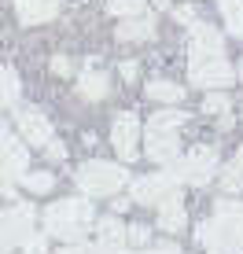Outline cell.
<instances>
[{
	"label": "cell",
	"instance_id": "cell-14",
	"mask_svg": "<svg viewBox=\"0 0 243 254\" xmlns=\"http://www.w3.org/2000/svg\"><path fill=\"white\" fill-rule=\"evenodd\" d=\"M155 37V15H133L118 26V41L122 45H140V41H151Z\"/></svg>",
	"mask_w": 243,
	"mask_h": 254
},
{
	"label": "cell",
	"instance_id": "cell-12",
	"mask_svg": "<svg viewBox=\"0 0 243 254\" xmlns=\"http://www.w3.org/2000/svg\"><path fill=\"white\" fill-rule=\"evenodd\" d=\"M147 159L170 166L173 159H181V136L177 129H162V126H147Z\"/></svg>",
	"mask_w": 243,
	"mask_h": 254
},
{
	"label": "cell",
	"instance_id": "cell-11",
	"mask_svg": "<svg viewBox=\"0 0 243 254\" xmlns=\"http://www.w3.org/2000/svg\"><path fill=\"white\" fill-rule=\"evenodd\" d=\"M0 140H4V185H15L30 173V144L15 136V129H4Z\"/></svg>",
	"mask_w": 243,
	"mask_h": 254
},
{
	"label": "cell",
	"instance_id": "cell-8",
	"mask_svg": "<svg viewBox=\"0 0 243 254\" xmlns=\"http://www.w3.org/2000/svg\"><path fill=\"white\" fill-rule=\"evenodd\" d=\"M111 144H115L122 162H136V155H140V118L133 111L115 115V122H111Z\"/></svg>",
	"mask_w": 243,
	"mask_h": 254
},
{
	"label": "cell",
	"instance_id": "cell-16",
	"mask_svg": "<svg viewBox=\"0 0 243 254\" xmlns=\"http://www.w3.org/2000/svg\"><path fill=\"white\" fill-rule=\"evenodd\" d=\"M111 89V77L103 74V70H96V63H89L81 70V77H77V92L85 96V100H103Z\"/></svg>",
	"mask_w": 243,
	"mask_h": 254
},
{
	"label": "cell",
	"instance_id": "cell-18",
	"mask_svg": "<svg viewBox=\"0 0 243 254\" xmlns=\"http://www.w3.org/2000/svg\"><path fill=\"white\" fill-rule=\"evenodd\" d=\"M147 100H159V103H181L184 100V89H181L177 81H166V77H159V81H147Z\"/></svg>",
	"mask_w": 243,
	"mask_h": 254
},
{
	"label": "cell",
	"instance_id": "cell-30",
	"mask_svg": "<svg viewBox=\"0 0 243 254\" xmlns=\"http://www.w3.org/2000/svg\"><path fill=\"white\" fill-rule=\"evenodd\" d=\"M118 70H122V77H125V81H136V74H140V63H136V59H125Z\"/></svg>",
	"mask_w": 243,
	"mask_h": 254
},
{
	"label": "cell",
	"instance_id": "cell-22",
	"mask_svg": "<svg viewBox=\"0 0 243 254\" xmlns=\"http://www.w3.org/2000/svg\"><path fill=\"white\" fill-rule=\"evenodd\" d=\"M22 188L26 191H33V195H48V191L52 188H56V177H52V173H26V177H22Z\"/></svg>",
	"mask_w": 243,
	"mask_h": 254
},
{
	"label": "cell",
	"instance_id": "cell-13",
	"mask_svg": "<svg viewBox=\"0 0 243 254\" xmlns=\"http://www.w3.org/2000/svg\"><path fill=\"white\" fill-rule=\"evenodd\" d=\"M22 26H41L59 15V0H11Z\"/></svg>",
	"mask_w": 243,
	"mask_h": 254
},
{
	"label": "cell",
	"instance_id": "cell-23",
	"mask_svg": "<svg viewBox=\"0 0 243 254\" xmlns=\"http://www.w3.org/2000/svg\"><path fill=\"white\" fill-rule=\"evenodd\" d=\"M240 188H243V162L232 159L221 170V191H240Z\"/></svg>",
	"mask_w": 243,
	"mask_h": 254
},
{
	"label": "cell",
	"instance_id": "cell-26",
	"mask_svg": "<svg viewBox=\"0 0 243 254\" xmlns=\"http://www.w3.org/2000/svg\"><path fill=\"white\" fill-rule=\"evenodd\" d=\"M129 243L133 247H151V229L147 225H129Z\"/></svg>",
	"mask_w": 243,
	"mask_h": 254
},
{
	"label": "cell",
	"instance_id": "cell-31",
	"mask_svg": "<svg viewBox=\"0 0 243 254\" xmlns=\"http://www.w3.org/2000/svg\"><path fill=\"white\" fill-rule=\"evenodd\" d=\"M52 70H56L59 77H66V74H70V70H74V63H70V59H66V56H56V59H52Z\"/></svg>",
	"mask_w": 243,
	"mask_h": 254
},
{
	"label": "cell",
	"instance_id": "cell-29",
	"mask_svg": "<svg viewBox=\"0 0 243 254\" xmlns=\"http://www.w3.org/2000/svg\"><path fill=\"white\" fill-rule=\"evenodd\" d=\"M45 155H48L52 162H63V159H66V144H59V140H52V144L45 147Z\"/></svg>",
	"mask_w": 243,
	"mask_h": 254
},
{
	"label": "cell",
	"instance_id": "cell-9",
	"mask_svg": "<svg viewBox=\"0 0 243 254\" xmlns=\"http://www.w3.org/2000/svg\"><path fill=\"white\" fill-rule=\"evenodd\" d=\"M15 129H19V136L26 140L30 147H48L52 140V122L45 111H37V107H19L15 111Z\"/></svg>",
	"mask_w": 243,
	"mask_h": 254
},
{
	"label": "cell",
	"instance_id": "cell-35",
	"mask_svg": "<svg viewBox=\"0 0 243 254\" xmlns=\"http://www.w3.org/2000/svg\"><path fill=\"white\" fill-rule=\"evenodd\" d=\"M240 77H243V63H240Z\"/></svg>",
	"mask_w": 243,
	"mask_h": 254
},
{
	"label": "cell",
	"instance_id": "cell-33",
	"mask_svg": "<svg viewBox=\"0 0 243 254\" xmlns=\"http://www.w3.org/2000/svg\"><path fill=\"white\" fill-rule=\"evenodd\" d=\"M147 254H181V247H173V243H162V247H144Z\"/></svg>",
	"mask_w": 243,
	"mask_h": 254
},
{
	"label": "cell",
	"instance_id": "cell-32",
	"mask_svg": "<svg viewBox=\"0 0 243 254\" xmlns=\"http://www.w3.org/2000/svg\"><path fill=\"white\" fill-rule=\"evenodd\" d=\"M26 254H48V247H45V236H33V240L26 243Z\"/></svg>",
	"mask_w": 243,
	"mask_h": 254
},
{
	"label": "cell",
	"instance_id": "cell-5",
	"mask_svg": "<svg viewBox=\"0 0 243 254\" xmlns=\"http://www.w3.org/2000/svg\"><path fill=\"white\" fill-rule=\"evenodd\" d=\"M33 221H37V210H33L30 203H11L4 210V217H0V243H4V251L11 247H26V243L33 240Z\"/></svg>",
	"mask_w": 243,
	"mask_h": 254
},
{
	"label": "cell",
	"instance_id": "cell-25",
	"mask_svg": "<svg viewBox=\"0 0 243 254\" xmlns=\"http://www.w3.org/2000/svg\"><path fill=\"white\" fill-rule=\"evenodd\" d=\"M229 107H232V103H229V96H225V92H206V100H203V111H206V115H229Z\"/></svg>",
	"mask_w": 243,
	"mask_h": 254
},
{
	"label": "cell",
	"instance_id": "cell-10",
	"mask_svg": "<svg viewBox=\"0 0 243 254\" xmlns=\"http://www.w3.org/2000/svg\"><path fill=\"white\" fill-rule=\"evenodd\" d=\"M214 56H225V41L221 33L214 30L210 22H192L188 26V63H199V59H214Z\"/></svg>",
	"mask_w": 243,
	"mask_h": 254
},
{
	"label": "cell",
	"instance_id": "cell-19",
	"mask_svg": "<svg viewBox=\"0 0 243 254\" xmlns=\"http://www.w3.org/2000/svg\"><path fill=\"white\" fill-rule=\"evenodd\" d=\"M218 4H221V15H225L229 33L243 41V0H218Z\"/></svg>",
	"mask_w": 243,
	"mask_h": 254
},
{
	"label": "cell",
	"instance_id": "cell-3",
	"mask_svg": "<svg viewBox=\"0 0 243 254\" xmlns=\"http://www.w3.org/2000/svg\"><path fill=\"white\" fill-rule=\"evenodd\" d=\"M77 188L85 195H118L122 185H129V173L118 162H103V159H89L85 166H77L74 173Z\"/></svg>",
	"mask_w": 243,
	"mask_h": 254
},
{
	"label": "cell",
	"instance_id": "cell-4",
	"mask_svg": "<svg viewBox=\"0 0 243 254\" xmlns=\"http://www.w3.org/2000/svg\"><path fill=\"white\" fill-rule=\"evenodd\" d=\"M218 170H221L218 166V147H192L188 155H181V159L170 162L173 177H177L181 185H195V188H203Z\"/></svg>",
	"mask_w": 243,
	"mask_h": 254
},
{
	"label": "cell",
	"instance_id": "cell-28",
	"mask_svg": "<svg viewBox=\"0 0 243 254\" xmlns=\"http://www.w3.org/2000/svg\"><path fill=\"white\" fill-rule=\"evenodd\" d=\"M173 15H177V22H184V26L199 22V15H195V7H192V4H181V7H177V11H173Z\"/></svg>",
	"mask_w": 243,
	"mask_h": 254
},
{
	"label": "cell",
	"instance_id": "cell-21",
	"mask_svg": "<svg viewBox=\"0 0 243 254\" xmlns=\"http://www.w3.org/2000/svg\"><path fill=\"white\" fill-rule=\"evenodd\" d=\"M147 0H107V11L115 19H133V15H144Z\"/></svg>",
	"mask_w": 243,
	"mask_h": 254
},
{
	"label": "cell",
	"instance_id": "cell-20",
	"mask_svg": "<svg viewBox=\"0 0 243 254\" xmlns=\"http://www.w3.org/2000/svg\"><path fill=\"white\" fill-rule=\"evenodd\" d=\"M188 122V111H177V103H173L170 111H155L151 118H147V126H162V129H181Z\"/></svg>",
	"mask_w": 243,
	"mask_h": 254
},
{
	"label": "cell",
	"instance_id": "cell-24",
	"mask_svg": "<svg viewBox=\"0 0 243 254\" xmlns=\"http://www.w3.org/2000/svg\"><path fill=\"white\" fill-rule=\"evenodd\" d=\"M19 92H22V85H19L15 66H4V107H15V103H19Z\"/></svg>",
	"mask_w": 243,
	"mask_h": 254
},
{
	"label": "cell",
	"instance_id": "cell-15",
	"mask_svg": "<svg viewBox=\"0 0 243 254\" xmlns=\"http://www.w3.org/2000/svg\"><path fill=\"white\" fill-rule=\"evenodd\" d=\"M96 236H100V243L107 251H125V243H129V225H122L118 217H100L96 221Z\"/></svg>",
	"mask_w": 243,
	"mask_h": 254
},
{
	"label": "cell",
	"instance_id": "cell-17",
	"mask_svg": "<svg viewBox=\"0 0 243 254\" xmlns=\"http://www.w3.org/2000/svg\"><path fill=\"white\" fill-rule=\"evenodd\" d=\"M184 225H188V210L181 203V191H177V195H170L166 203L159 206V229L162 232H181Z\"/></svg>",
	"mask_w": 243,
	"mask_h": 254
},
{
	"label": "cell",
	"instance_id": "cell-27",
	"mask_svg": "<svg viewBox=\"0 0 243 254\" xmlns=\"http://www.w3.org/2000/svg\"><path fill=\"white\" fill-rule=\"evenodd\" d=\"M59 254H115V251H107L103 243H92V247L89 243H70V247H63Z\"/></svg>",
	"mask_w": 243,
	"mask_h": 254
},
{
	"label": "cell",
	"instance_id": "cell-34",
	"mask_svg": "<svg viewBox=\"0 0 243 254\" xmlns=\"http://www.w3.org/2000/svg\"><path fill=\"white\" fill-rule=\"evenodd\" d=\"M155 7H170V0H155Z\"/></svg>",
	"mask_w": 243,
	"mask_h": 254
},
{
	"label": "cell",
	"instance_id": "cell-7",
	"mask_svg": "<svg viewBox=\"0 0 243 254\" xmlns=\"http://www.w3.org/2000/svg\"><path fill=\"white\" fill-rule=\"evenodd\" d=\"M181 181L173 177V173H151V177H136L129 181V188H133V203H144V206H162L170 195H177Z\"/></svg>",
	"mask_w": 243,
	"mask_h": 254
},
{
	"label": "cell",
	"instance_id": "cell-1",
	"mask_svg": "<svg viewBox=\"0 0 243 254\" xmlns=\"http://www.w3.org/2000/svg\"><path fill=\"white\" fill-rule=\"evenodd\" d=\"M195 240L210 254H243V203L218 199L214 217H206L195 229Z\"/></svg>",
	"mask_w": 243,
	"mask_h": 254
},
{
	"label": "cell",
	"instance_id": "cell-6",
	"mask_svg": "<svg viewBox=\"0 0 243 254\" xmlns=\"http://www.w3.org/2000/svg\"><path fill=\"white\" fill-rule=\"evenodd\" d=\"M240 77V70L229 63L225 56H214V59H199V63H188V81L195 89H225Z\"/></svg>",
	"mask_w": 243,
	"mask_h": 254
},
{
	"label": "cell",
	"instance_id": "cell-2",
	"mask_svg": "<svg viewBox=\"0 0 243 254\" xmlns=\"http://www.w3.org/2000/svg\"><path fill=\"white\" fill-rule=\"evenodd\" d=\"M89 225H96L92 199H59L45 210V232L63 243H81Z\"/></svg>",
	"mask_w": 243,
	"mask_h": 254
}]
</instances>
